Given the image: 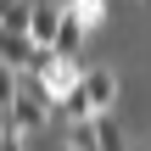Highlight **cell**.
Listing matches in <instances>:
<instances>
[{"mask_svg":"<svg viewBox=\"0 0 151 151\" xmlns=\"http://www.w3.org/2000/svg\"><path fill=\"white\" fill-rule=\"evenodd\" d=\"M45 112H50V106H45V101H34L22 84H6V123H11V129L34 134V129L45 123Z\"/></svg>","mask_w":151,"mask_h":151,"instance_id":"1","label":"cell"},{"mask_svg":"<svg viewBox=\"0 0 151 151\" xmlns=\"http://www.w3.org/2000/svg\"><path fill=\"white\" fill-rule=\"evenodd\" d=\"M34 56H39V39H34L28 28H17V34L0 39V62H6V73H28Z\"/></svg>","mask_w":151,"mask_h":151,"instance_id":"2","label":"cell"},{"mask_svg":"<svg viewBox=\"0 0 151 151\" xmlns=\"http://www.w3.org/2000/svg\"><path fill=\"white\" fill-rule=\"evenodd\" d=\"M28 34H34L39 45H56V34H62V6L34 0V22H28Z\"/></svg>","mask_w":151,"mask_h":151,"instance_id":"3","label":"cell"},{"mask_svg":"<svg viewBox=\"0 0 151 151\" xmlns=\"http://www.w3.org/2000/svg\"><path fill=\"white\" fill-rule=\"evenodd\" d=\"M84 90L95 95V112H112V101H118V78H112L106 67H84Z\"/></svg>","mask_w":151,"mask_h":151,"instance_id":"4","label":"cell"},{"mask_svg":"<svg viewBox=\"0 0 151 151\" xmlns=\"http://www.w3.org/2000/svg\"><path fill=\"white\" fill-rule=\"evenodd\" d=\"M84 34H90V28H84V22L62 6V34H56V50H62V56H78V50H84Z\"/></svg>","mask_w":151,"mask_h":151,"instance_id":"5","label":"cell"},{"mask_svg":"<svg viewBox=\"0 0 151 151\" xmlns=\"http://www.w3.org/2000/svg\"><path fill=\"white\" fill-rule=\"evenodd\" d=\"M67 151H101L95 118H73V123H67Z\"/></svg>","mask_w":151,"mask_h":151,"instance_id":"6","label":"cell"},{"mask_svg":"<svg viewBox=\"0 0 151 151\" xmlns=\"http://www.w3.org/2000/svg\"><path fill=\"white\" fill-rule=\"evenodd\" d=\"M67 11L84 22V28H95V22H106V0H67Z\"/></svg>","mask_w":151,"mask_h":151,"instance_id":"7","label":"cell"},{"mask_svg":"<svg viewBox=\"0 0 151 151\" xmlns=\"http://www.w3.org/2000/svg\"><path fill=\"white\" fill-rule=\"evenodd\" d=\"M95 129H101V151H123V129L112 112H95Z\"/></svg>","mask_w":151,"mask_h":151,"instance_id":"8","label":"cell"},{"mask_svg":"<svg viewBox=\"0 0 151 151\" xmlns=\"http://www.w3.org/2000/svg\"><path fill=\"white\" fill-rule=\"evenodd\" d=\"M28 22H34V6H22V0H6V22H0V28H6V34H17V28H28Z\"/></svg>","mask_w":151,"mask_h":151,"instance_id":"9","label":"cell"},{"mask_svg":"<svg viewBox=\"0 0 151 151\" xmlns=\"http://www.w3.org/2000/svg\"><path fill=\"white\" fill-rule=\"evenodd\" d=\"M0 151H22V129H11V123H6V134H0Z\"/></svg>","mask_w":151,"mask_h":151,"instance_id":"10","label":"cell"}]
</instances>
